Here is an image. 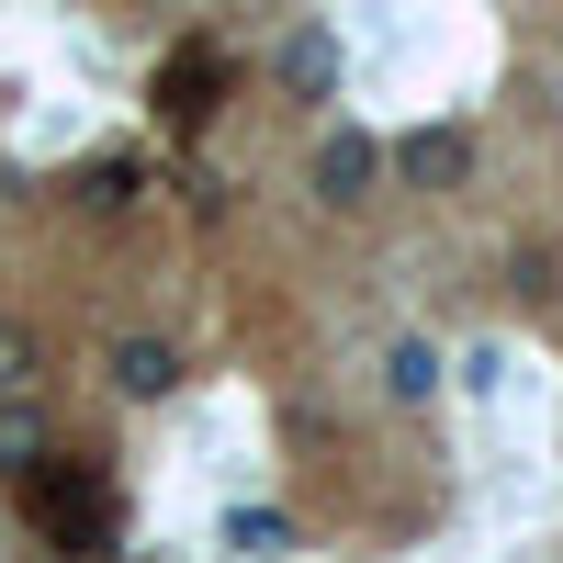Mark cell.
Returning <instances> with one entry per match:
<instances>
[{
    "label": "cell",
    "mask_w": 563,
    "mask_h": 563,
    "mask_svg": "<svg viewBox=\"0 0 563 563\" xmlns=\"http://www.w3.org/2000/svg\"><path fill=\"white\" fill-rule=\"evenodd\" d=\"M45 429H34V406H0V462H34Z\"/></svg>",
    "instance_id": "5"
},
{
    "label": "cell",
    "mask_w": 563,
    "mask_h": 563,
    "mask_svg": "<svg viewBox=\"0 0 563 563\" xmlns=\"http://www.w3.org/2000/svg\"><path fill=\"white\" fill-rule=\"evenodd\" d=\"M361 180H372V135H327V158H316V192H361Z\"/></svg>",
    "instance_id": "2"
},
{
    "label": "cell",
    "mask_w": 563,
    "mask_h": 563,
    "mask_svg": "<svg viewBox=\"0 0 563 563\" xmlns=\"http://www.w3.org/2000/svg\"><path fill=\"white\" fill-rule=\"evenodd\" d=\"M429 384H440V361H429V350L406 339V350H395V395H429Z\"/></svg>",
    "instance_id": "7"
},
{
    "label": "cell",
    "mask_w": 563,
    "mask_h": 563,
    "mask_svg": "<svg viewBox=\"0 0 563 563\" xmlns=\"http://www.w3.org/2000/svg\"><path fill=\"white\" fill-rule=\"evenodd\" d=\"M282 79H294V90H327V79H339V45H327V34H294V45H282Z\"/></svg>",
    "instance_id": "3"
},
{
    "label": "cell",
    "mask_w": 563,
    "mask_h": 563,
    "mask_svg": "<svg viewBox=\"0 0 563 563\" xmlns=\"http://www.w3.org/2000/svg\"><path fill=\"white\" fill-rule=\"evenodd\" d=\"M113 384H124V395H169V384H180V361H169L158 339H124V350H113Z\"/></svg>",
    "instance_id": "1"
},
{
    "label": "cell",
    "mask_w": 563,
    "mask_h": 563,
    "mask_svg": "<svg viewBox=\"0 0 563 563\" xmlns=\"http://www.w3.org/2000/svg\"><path fill=\"white\" fill-rule=\"evenodd\" d=\"M23 372H34V327L0 316V384H23Z\"/></svg>",
    "instance_id": "6"
},
{
    "label": "cell",
    "mask_w": 563,
    "mask_h": 563,
    "mask_svg": "<svg viewBox=\"0 0 563 563\" xmlns=\"http://www.w3.org/2000/svg\"><path fill=\"white\" fill-rule=\"evenodd\" d=\"M406 169H417V180H462V169H474V147H462V135H417Z\"/></svg>",
    "instance_id": "4"
}]
</instances>
